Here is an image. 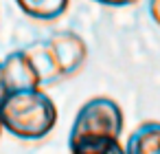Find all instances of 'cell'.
Wrapping results in <instances>:
<instances>
[{"label": "cell", "instance_id": "obj_8", "mask_svg": "<svg viewBox=\"0 0 160 154\" xmlns=\"http://www.w3.org/2000/svg\"><path fill=\"white\" fill-rule=\"evenodd\" d=\"M149 16L160 27V0H149Z\"/></svg>", "mask_w": 160, "mask_h": 154}, {"label": "cell", "instance_id": "obj_10", "mask_svg": "<svg viewBox=\"0 0 160 154\" xmlns=\"http://www.w3.org/2000/svg\"><path fill=\"white\" fill-rule=\"evenodd\" d=\"M0 134H2V123H0Z\"/></svg>", "mask_w": 160, "mask_h": 154}, {"label": "cell", "instance_id": "obj_4", "mask_svg": "<svg viewBox=\"0 0 160 154\" xmlns=\"http://www.w3.org/2000/svg\"><path fill=\"white\" fill-rule=\"evenodd\" d=\"M125 154H160V121H145L134 128Z\"/></svg>", "mask_w": 160, "mask_h": 154}, {"label": "cell", "instance_id": "obj_9", "mask_svg": "<svg viewBox=\"0 0 160 154\" xmlns=\"http://www.w3.org/2000/svg\"><path fill=\"white\" fill-rule=\"evenodd\" d=\"M9 93V86H7V79H5V68H2V60H0V104H2V99L7 97Z\"/></svg>", "mask_w": 160, "mask_h": 154}, {"label": "cell", "instance_id": "obj_5", "mask_svg": "<svg viewBox=\"0 0 160 154\" xmlns=\"http://www.w3.org/2000/svg\"><path fill=\"white\" fill-rule=\"evenodd\" d=\"M70 0H16L20 11L40 22H53L62 18L68 9Z\"/></svg>", "mask_w": 160, "mask_h": 154}, {"label": "cell", "instance_id": "obj_1", "mask_svg": "<svg viewBox=\"0 0 160 154\" xmlns=\"http://www.w3.org/2000/svg\"><path fill=\"white\" fill-rule=\"evenodd\" d=\"M86 42L72 31H55L2 60L9 90L44 88L70 79L86 64Z\"/></svg>", "mask_w": 160, "mask_h": 154}, {"label": "cell", "instance_id": "obj_3", "mask_svg": "<svg viewBox=\"0 0 160 154\" xmlns=\"http://www.w3.org/2000/svg\"><path fill=\"white\" fill-rule=\"evenodd\" d=\"M123 132V110L110 97H92L88 99L70 128L68 147L116 141Z\"/></svg>", "mask_w": 160, "mask_h": 154}, {"label": "cell", "instance_id": "obj_7", "mask_svg": "<svg viewBox=\"0 0 160 154\" xmlns=\"http://www.w3.org/2000/svg\"><path fill=\"white\" fill-rule=\"evenodd\" d=\"M92 3H99L103 7H129V5L138 3V0H92Z\"/></svg>", "mask_w": 160, "mask_h": 154}, {"label": "cell", "instance_id": "obj_6", "mask_svg": "<svg viewBox=\"0 0 160 154\" xmlns=\"http://www.w3.org/2000/svg\"><path fill=\"white\" fill-rule=\"evenodd\" d=\"M70 154H125V150L118 145V139H116V141L77 145V147H70Z\"/></svg>", "mask_w": 160, "mask_h": 154}, {"label": "cell", "instance_id": "obj_2", "mask_svg": "<svg viewBox=\"0 0 160 154\" xmlns=\"http://www.w3.org/2000/svg\"><path fill=\"white\" fill-rule=\"evenodd\" d=\"M0 123L22 141H42L57 123V106L42 88L9 90L0 104Z\"/></svg>", "mask_w": 160, "mask_h": 154}]
</instances>
